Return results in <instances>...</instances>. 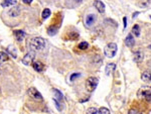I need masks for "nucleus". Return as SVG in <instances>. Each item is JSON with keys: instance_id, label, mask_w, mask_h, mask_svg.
<instances>
[{"instance_id": "obj_4", "label": "nucleus", "mask_w": 151, "mask_h": 114, "mask_svg": "<svg viewBox=\"0 0 151 114\" xmlns=\"http://www.w3.org/2000/svg\"><path fill=\"white\" fill-rule=\"evenodd\" d=\"M34 58H35V55H34V52H29L25 55V56L22 58V64L25 65V66H30V65L33 64Z\"/></svg>"}, {"instance_id": "obj_6", "label": "nucleus", "mask_w": 151, "mask_h": 114, "mask_svg": "<svg viewBox=\"0 0 151 114\" xmlns=\"http://www.w3.org/2000/svg\"><path fill=\"white\" fill-rule=\"evenodd\" d=\"M96 20H97V16L95 14H88L87 17H86V26L92 27L95 24Z\"/></svg>"}, {"instance_id": "obj_10", "label": "nucleus", "mask_w": 151, "mask_h": 114, "mask_svg": "<svg viewBox=\"0 0 151 114\" xmlns=\"http://www.w3.org/2000/svg\"><path fill=\"white\" fill-rule=\"evenodd\" d=\"M25 32L22 31V30H15L14 31V36H15L17 42H22L24 40V38H25Z\"/></svg>"}, {"instance_id": "obj_19", "label": "nucleus", "mask_w": 151, "mask_h": 114, "mask_svg": "<svg viewBox=\"0 0 151 114\" xmlns=\"http://www.w3.org/2000/svg\"><path fill=\"white\" fill-rule=\"evenodd\" d=\"M54 99H56V100H62L63 99V94L61 91H58V89H54Z\"/></svg>"}, {"instance_id": "obj_11", "label": "nucleus", "mask_w": 151, "mask_h": 114, "mask_svg": "<svg viewBox=\"0 0 151 114\" xmlns=\"http://www.w3.org/2000/svg\"><path fill=\"white\" fill-rule=\"evenodd\" d=\"M125 44H126V46H129V48H132V46L135 44V40H134L133 35H132L131 33H129L127 35V38H126V40H125Z\"/></svg>"}, {"instance_id": "obj_12", "label": "nucleus", "mask_w": 151, "mask_h": 114, "mask_svg": "<svg viewBox=\"0 0 151 114\" xmlns=\"http://www.w3.org/2000/svg\"><path fill=\"white\" fill-rule=\"evenodd\" d=\"M143 59H144V54H143L142 51L139 50V51H137L135 54H134V61H135V62L140 63V62L143 61Z\"/></svg>"}, {"instance_id": "obj_5", "label": "nucleus", "mask_w": 151, "mask_h": 114, "mask_svg": "<svg viewBox=\"0 0 151 114\" xmlns=\"http://www.w3.org/2000/svg\"><path fill=\"white\" fill-rule=\"evenodd\" d=\"M28 95H29V96L35 101H42L44 100L42 95L40 94V93L38 92L35 88H33V87H31V88L28 89Z\"/></svg>"}, {"instance_id": "obj_31", "label": "nucleus", "mask_w": 151, "mask_h": 114, "mask_svg": "<svg viewBox=\"0 0 151 114\" xmlns=\"http://www.w3.org/2000/svg\"><path fill=\"white\" fill-rule=\"evenodd\" d=\"M148 48H149V50H150V52H151V44H150L149 46H148Z\"/></svg>"}, {"instance_id": "obj_13", "label": "nucleus", "mask_w": 151, "mask_h": 114, "mask_svg": "<svg viewBox=\"0 0 151 114\" xmlns=\"http://www.w3.org/2000/svg\"><path fill=\"white\" fill-rule=\"evenodd\" d=\"M20 13V9L18 6H14V7H12L11 9L9 10V12H8V15L11 16V17H15V16H18Z\"/></svg>"}, {"instance_id": "obj_7", "label": "nucleus", "mask_w": 151, "mask_h": 114, "mask_svg": "<svg viewBox=\"0 0 151 114\" xmlns=\"http://www.w3.org/2000/svg\"><path fill=\"white\" fill-rule=\"evenodd\" d=\"M94 6H95V8L100 13H104L105 12V4L102 1H100V0H95L94 1Z\"/></svg>"}, {"instance_id": "obj_20", "label": "nucleus", "mask_w": 151, "mask_h": 114, "mask_svg": "<svg viewBox=\"0 0 151 114\" xmlns=\"http://www.w3.org/2000/svg\"><path fill=\"white\" fill-rule=\"evenodd\" d=\"M132 32L135 34V36H139L140 35V27L138 24H135V25L132 27Z\"/></svg>"}, {"instance_id": "obj_26", "label": "nucleus", "mask_w": 151, "mask_h": 114, "mask_svg": "<svg viewBox=\"0 0 151 114\" xmlns=\"http://www.w3.org/2000/svg\"><path fill=\"white\" fill-rule=\"evenodd\" d=\"M87 113H90V114H93V113H97L98 114V109L94 108V107H92V108H89L87 110Z\"/></svg>"}, {"instance_id": "obj_16", "label": "nucleus", "mask_w": 151, "mask_h": 114, "mask_svg": "<svg viewBox=\"0 0 151 114\" xmlns=\"http://www.w3.org/2000/svg\"><path fill=\"white\" fill-rule=\"evenodd\" d=\"M8 59H9V57H8V55L6 54V53L4 52H0V66H1L3 63L7 62Z\"/></svg>"}, {"instance_id": "obj_27", "label": "nucleus", "mask_w": 151, "mask_h": 114, "mask_svg": "<svg viewBox=\"0 0 151 114\" xmlns=\"http://www.w3.org/2000/svg\"><path fill=\"white\" fill-rule=\"evenodd\" d=\"M54 103H56V109H58V111H62V107H61V104H60V102H58V100H56V99L54 98Z\"/></svg>"}, {"instance_id": "obj_17", "label": "nucleus", "mask_w": 151, "mask_h": 114, "mask_svg": "<svg viewBox=\"0 0 151 114\" xmlns=\"http://www.w3.org/2000/svg\"><path fill=\"white\" fill-rule=\"evenodd\" d=\"M7 51H8V53H9V54L11 55L12 57H13L14 59L17 58V52H16L15 46H8V48H7Z\"/></svg>"}, {"instance_id": "obj_29", "label": "nucleus", "mask_w": 151, "mask_h": 114, "mask_svg": "<svg viewBox=\"0 0 151 114\" xmlns=\"http://www.w3.org/2000/svg\"><path fill=\"white\" fill-rule=\"evenodd\" d=\"M123 21H124V27H126V26H127V20H126V17L123 18Z\"/></svg>"}, {"instance_id": "obj_21", "label": "nucleus", "mask_w": 151, "mask_h": 114, "mask_svg": "<svg viewBox=\"0 0 151 114\" xmlns=\"http://www.w3.org/2000/svg\"><path fill=\"white\" fill-rule=\"evenodd\" d=\"M88 48H89V44H88L87 42H80V44H79V48H80V50L85 51V50H87Z\"/></svg>"}, {"instance_id": "obj_25", "label": "nucleus", "mask_w": 151, "mask_h": 114, "mask_svg": "<svg viewBox=\"0 0 151 114\" xmlns=\"http://www.w3.org/2000/svg\"><path fill=\"white\" fill-rule=\"evenodd\" d=\"M15 3V0H4V2L2 3L3 6H10V5H13Z\"/></svg>"}, {"instance_id": "obj_1", "label": "nucleus", "mask_w": 151, "mask_h": 114, "mask_svg": "<svg viewBox=\"0 0 151 114\" xmlns=\"http://www.w3.org/2000/svg\"><path fill=\"white\" fill-rule=\"evenodd\" d=\"M46 46V42L42 38H39V36H36V38H31L29 42V48L32 52H39V51H42Z\"/></svg>"}, {"instance_id": "obj_30", "label": "nucleus", "mask_w": 151, "mask_h": 114, "mask_svg": "<svg viewBox=\"0 0 151 114\" xmlns=\"http://www.w3.org/2000/svg\"><path fill=\"white\" fill-rule=\"evenodd\" d=\"M130 114H133V113H138V110H134V109H132V110L129 111Z\"/></svg>"}, {"instance_id": "obj_22", "label": "nucleus", "mask_w": 151, "mask_h": 114, "mask_svg": "<svg viewBox=\"0 0 151 114\" xmlns=\"http://www.w3.org/2000/svg\"><path fill=\"white\" fill-rule=\"evenodd\" d=\"M56 30H58V28H54V25H52L50 26V27H48V32L50 35H54V34L56 33Z\"/></svg>"}, {"instance_id": "obj_3", "label": "nucleus", "mask_w": 151, "mask_h": 114, "mask_svg": "<svg viewBox=\"0 0 151 114\" xmlns=\"http://www.w3.org/2000/svg\"><path fill=\"white\" fill-rule=\"evenodd\" d=\"M98 83H99V80L95 77H89L87 79V82H86V88L89 92H93L98 86Z\"/></svg>"}, {"instance_id": "obj_15", "label": "nucleus", "mask_w": 151, "mask_h": 114, "mask_svg": "<svg viewBox=\"0 0 151 114\" xmlns=\"http://www.w3.org/2000/svg\"><path fill=\"white\" fill-rule=\"evenodd\" d=\"M115 68H116V65L114 64V63H112V64H108L107 67H106V75L109 76L111 73H113V71L115 70Z\"/></svg>"}, {"instance_id": "obj_18", "label": "nucleus", "mask_w": 151, "mask_h": 114, "mask_svg": "<svg viewBox=\"0 0 151 114\" xmlns=\"http://www.w3.org/2000/svg\"><path fill=\"white\" fill-rule=\"evenodd\" d=\"M50 14H52V11H50V8H46V9L42 11V14H41L42 19H48V18L50 16Z\"/></svg>"}, {"instance_id": "obj_14", "label": "nucleus", "mask_w": 151, "mask_h": 114, "mask_svg": "<svg viewBox=\"0 0 151 114\" xmlns=\"http://www.w3.org/2000/svg\"><path fill=\"white\" fill-rule=\"evenodd\" d=\"M32 67H33V69L36 71V72L40 73L44 71V65L42 64L41 62H34L33 64H32Z\"/></svg>"}, {"instance_id": "obj_23", "label": "nucleus", "mask_w": 151, "mask_h": 114, "mask_svg": "<svg viewBox=\"0 0 151 114\" xmlns=\"http://www.w3.org/2000/svg\"><path fill=\"white\" fill-rule=\"evenodd\" d=\"M110 110L105 107H101L100 109H98V114H109Z\"/></svg>"}, {"instance_id": "obj_24", "label": "nucleus", "mask_w": 151, "mask_h": 114, "mask_svg": "<svg viewBox=\"0 0 151 114\" xmlns=\"http://www.w3.org/2000/svg\"><path fill=\"white\" fill-rule=\"evenodd\" d=\"M79 77H81V74H80V73H74V74L71 75V77H70V81H71V82H74L76 79H78V78H79Z\"/></svg>"}, {"instance_id": "obj_2", "label": "nucleus", "mask_w": 151, "mask_h": 114, "mask_svg": "<svg viewBox=\"0 0 151 114\" xmlns=\"http://www.w3.org/2000/svg\"><path fill=\"white\" fill-rule=\"evenodd\" d=\"M117 50H118V46L115 42H109V44L105 46V48H104V54H105V56L107 57V58L112 59L116 56Z\"/></svg>"}, {"instance_id": "obj_28", "label": "nucleus", "mask_w": 151, "mask_h": 114, "mask_svg": "<svg viewBox=\"0 0 151 114\" xmlns=\"http://www.w3.org/2000/svg\"><path fill=\"white\" fill-rule=\"evenodd\" d=\"M23 1V3H25V4H30L32 2V0H22Z\"/></svg>"}, {"instance_id": "obj_8", "label": "nucleus", "mask_w": 151, "mask_h": 114, "mask_svg": "<svg viewBox=\"0 0 151 114\" xmlns=\"http://www.w3.org/2000/svg\"><path fill=\"white\" fill-rule=\"evenodd\" d=\"M141 96L143 99L147 101H151V89L150 88H145L141 90Z\"/></svg>"}, {"instance_id": "obj_9", "label": "nucleus", "mask_w": 151, "mask_h": 114, "mask_svg": "<svg viewBox=\"0 0 151 114\" xmlns=\"http://www.w3.org/2000/svg\"><path fill=\"white\" fill-rule=\"evenodd\" d=\"M141 79H142V81H144V82L150 83L151 82V71L150 70L144 71V72L141 74Z\"/></svg>"}]
</instances>
